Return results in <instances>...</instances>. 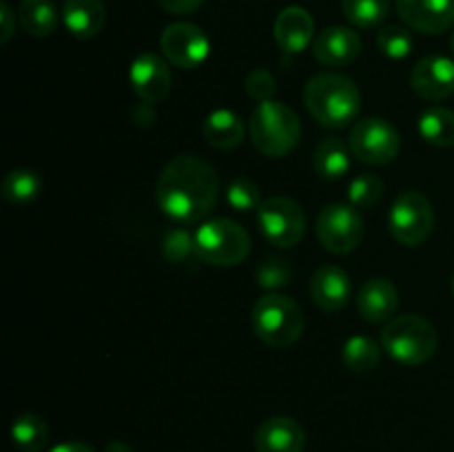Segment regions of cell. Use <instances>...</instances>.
<instances>
[{
    "mask_svg": "<svg viewBox=\"0 0 454 452\" xmlns=\"http://www.w3.org/2000/svg\"><path fill=\"white\" fill-rule=\"evenodd\" d=\"M220 195V177L211 162L200 155L182 153L168 160L158 177L155 199L164 215L180 224L202 222Z\"/></svg>",
    "mask_w": 454,
    "mask_h": 452,
    "instance_id": "1",
    "label": "cell"
},
{
    "mask_svg": "<svg viewBox=\"0 0 454 452\" xmlns=\"http://www.w3.org/2000/svg\"><path fill=\"white\" fill-rule=\"evenodd\" d=\"M304 105L322 127L344 129L357 118L362 109V93L348 75L324 71L306 82Z\"/></svg>",
    "mask_w": 454,
    "mask_h": 452,
    "instance_id": "2",
    "label": "cell"
},
{
    "mask_svg": "<svg viewBox=\"0 0 454 452\" xmlns=\"http://www.w3.org/2000/svg\"><path fill=\"white\" fill-rule=\"evenodd\" d=\"M248 136L262 155L284 158L300 142L301 124L295 111L284 102H260L248 120Z\"/></svg>",
    "mask_w": 454,
    "mask_h": 452,
    "instance_id": "3",
    "label": "cell"
},
{
    "mask_svg": "<svg viewBox=\"0 0 454 452\" xmlns=\"http://www.w3.org/2000/svg\"><path fill=\"white\" fill-rule=\"evenodd\" d=\"M251 326L257 339L270 348H288L304 332V313L291 297L269 292L253 306Z\"/></svg>",
    "mask_w": 454,
    "mask_h": 452,
    "instance_id": "4",
    "label": "cell"
},
{
    "mask_svg": "<svg viewBox=\"0 0 454 452\" xmlns=\"http://www.w3.org/2000/svg\"><path fill=\"white\" fill-rule=\"evenodd\" d=\"M437 331L419 315H397L381 331V348L403 366H421L434 355Z\"/></svg>",
    "mask_w": 454,
    "mask_h": 452,
    "instance_id": "5",
    "label": "cell"
},
{
    "mask_svg": "<svg viewBox=\"0 0 454 452\" xmlns=\"http://www.w3.org/2000/svg\"><path fill=\"white\" fill-rule=\"evenodd\" d=\"M251 253L247 229L229 217H213L195 230V257L204 264L238 266Z\"/></svg>",
    "mask_w": 454,
    "mask_h": 452,
    "instance_id": "6",
    "label": "cell"
},
{
    "mask_svg": "<svg viewBox=\"0 0 454 452\" xmlns=\"http://www.w3.org/2000/svg\"><path fill=\"white\" fill-rule=\"evenodd\" d=\"M434 226V211L430 199L419 191H403L388 213L390 235L403 246H419L430 238Z\"/></svg>",
    "mask_w": 454,
    "mask_h": 452,
    "instance_id": "7",
    "label": "cell"
},
{
    "mask_svg": "<svg viewBox=\"0 0 454 452\" xmlns=\"http://www.w3.org/2000/svg\"><path fill=\"white\" fill-rule=\"evenodd\" d=\"M257 224L269 244L279 248H293L306 233V217L300 204L284 195L266 198L257 208Z\"/></svg>",
    "mask_w": 454,
    "mask_h": 452,
    "instance_id": "8",
    "label": "cell"
},
{
    "mask_svg": "<svg viewBox=\"0 0 454 452\" xmlns=\"http://www.w3.org/2000/svg\"><path fill=\"white\" fill-rule=\"evenodd\" d=\"M350 153L364 164L384 167L399 155L402 137L399 131L384 118H364L350 129Z\"/></svg>",
    "mask_w": 454,
    "mask_h": 452,
    "instance_id": "9",
    "label": "cell"
},
{
    "mask_svg": "<svg viewBox=\"0 0 454 452\" xmlns=\"http://www.w3.org/2000/svg\"><path fill=\"white\" fill-rule=\"evenodd\" d=\"M317 238L326 251L346 255L362 244V215L350 204H328L317 215Z\"/></svg>",
    "mask_w": 454,
    "mask_h": 452,
    "instance_id": "10",
    "label": "cell"
},
{
    "mask_svg": "<svg viewBox=\"0 0 454 452\" xmlns=\"http://www.w3.org/2000/svg\"><path fill=\"white\" fill-rule=\"evenodd\" d=\"M160 51L168 65L180 69H198L208 60L211 40L202 27L193 22H173L160 35Z\"/></svg>",
    "mask_w": 454,
    "mask_h": 452,
    "instance_id": "11",
    "label": "cell"
},
{
    "mask_svg": "<svg viewBox=\"0 0 454 452\" xmlns=\"http://www.w3.org/2000/svg\"><path fill=\"white\" fill-rule=\"evenodd\" d=\"M129 82H131L133 91L140 97L145 105H158V102L167 100L171 93V69L164 58L158 53L145 51L131 62L129 69Z\"/></svg>",
    "mask_w": 454,
    "mask_h": 452,
    "instance_id": "12",
    "label": "cell"
},
{
    "mask_svg": "<svg viewBox=\"0 0 454 452\" xmlns=\"http://www.w3.org/2000/svg\"><path fill=\"white\" fill-rule=\"evenodd\" d=\"M403 25L419 34H443L454 22V0H395Z\"/></svg>",
    "mask_w": 454,
    "mask_h": 452,
    "instance_id": "13",
    "label": "cell"
},
{
    "mask_svg": "<svg viewBox=\"0 0 454 452\" xmlns=\"http://www.w3.org/2000/svg\"><path fill=\"white\" fill-rule=\"evenodd\" d=\"M411 87L430 102L446 100L454 93V60L446 56H426L412 66Z\"/></svg>",
    "mask_w": 454,
    "mask_h": 452,
    "instance_id": "14",
    "label": "cell"
},
{
    "mask_svg": "<svg viewBox=\"0 0 454 452\" xmlns=\"http://www.w3.org/2000/svg\"><path fill=\"white\" fill-rule=\"evenodd\" d=\"M362 53V38L355 29L331 25L319 31L313 40V56L324 66H348Z\"/></svg>",
    "mask_w": 454,
    "mask_h": 452,
    "instance_id": "15",
    "label": "cell"
},
{
    "mask_svg": "<svg viewBox=\"0 0 454 452\" xmlns=\"http://www.w3.org/2000/svg\"><path fill=\"white\" fill-rule=\"evenodd\" d=\"M310 297H313V304L326 313L341 310L353 297L350 275L335 264L319 266L310 277Z\"/></svg>",
    "mask_w": 454,
    "mask_h": 452,
    "instance_id": "16",
    "label": "cell"
},
{
    "mask_svg": "<svg viewBox=\"0 0 454 452\" xmlns=\"http://www.w3.org/2000/svg\"><path fill=\"white\" fill-rule=\"evenodd\" d=\"M275 40H278L279 49L284 53H301L309 49L315 40V20L309 13V9L300 7V4H291V7L282 9L275 18Z\"/></svg>",
    "mask_w": 454,
    "mask_h": 452,
    "instance_id": "17",
    "label": "cell"
},
{
    "mask_svg": "<svg viewBox=\"0 0 454 452\" xmlns=\"http://www.w3.org/2000/svg\"><path fill=\"white\" fill-rule=\"evenodd\" d=\"M399 308V292L390 279L372 277L357 292V310L368 323H386Z\"/></svg>",
    "mask_w": 454,
    "mask_h": 452,
    "instance_id": "18",
    "label": "cell"
},
{
    "mask_svg": "<svg viewBox=\"0 0 454 452\" xmlns=\"http://www.w3.org/2000/svg\"><path fill=\"white\" fill-rule=\"evenodd\" d=\"M304 428L291 417H270L262 421L255 433L257 452H304Z\"/></svg>",
    "mask_w": 454,
    "mask_h": 452,
    "instance_id": "19",
    "label": "cell"
},
{
    "mask_svg": "<svg viewBox=\"0 0 454 452\" xmlns=\"http://www.w3.org/2000/svg\"><path fill=\"white\" fill-rule=\"evenodd\" d=\"M62 22L67 31L80 40L96 38L106 22V9L102 0H65Z\"/></svg>",
    "mask_w": 454,
    "mask_h": 452,
    "instance_id": "20",
    "label": "cell"
},
{
    "mask_svg": "<svg viewBox=\"0 0 454 452\" xmlns=\"http://www.w3.org/2000/svg\"><path fill=\"white\" fill-rule=\"evenodd\" d=\"M204 137L215 149H235L247 137V124L235 111L231 109H215L204 120Z\"/></svg>",
    "mask_w": 454,
    "mask_h": 452,
    "instance_id": "21",
    "label": "cell"
},
{
    "mask_svg": "<svg viewBox=\"0 0 454 452\" xmlns=\"http://www.w3.org/2000/svg\"><path fill=\"white\" fill-rule=\"evenodd\" d=\"M350 146H346L340 137H324L313 155V168L317 175L326 180H337L350 171Z\"/></svg>",
    "mask_w": 454,
    "mask_h": 452,
    "instance_id": "22",
    "label": "cell"
},
{
    "mask_svg": "<svg viewBox=\"0 0 454 452\" xmlns=\"http://www.w3.org/2000/svg\"><path fill=\"white\" fill-rule=\"evenodd\" d=\"M18 20L31 38H47L58 27V9L53 0H20Z\"/></svg>",
    "mask_w": 454,
    "mask_h": 452,
    "instance_id": "23",
    "label": "cell"
},
{
    "mask_svg": "<svg viewBox=\"0 0 454 452\" xmlns=\"http://www.w3.org/2000/svg\"><path fill=\"white\" fill-rule=\"evenodd\" d=\"M40 191H43V182H40L38 173L31 168H12L0 184V193L13 207L31 204L38 198Z\"/></svg>",
    "mask_w": 454,
    "mask_h": 452,
    "instance_id": "24",
    "label": "cell"
},
{
    "mask_svg": "<svg viewBox=\"0 0 454 452\" xmlns=\"http://www.w3.org/2000/svg\"><path fill=\"white\" fill-rule=\"evenodd\" d=\"M419 133L428 144L454 146V111L446 106H430L419 115Z\"/></svg>",
    "mask_w": 454,
    "mask_h": 452,
    "instance_id": "25",
    "label": "cell"
},
{
    "mask_svg": "<svg viewBox=\"0 0 454 452\" xmlns=\"http://www.w3.org/2000/svg\"><path fill=\"white\" fill-rule=\"evenodd\" d=\"M12 439L22 452H43L49 443L47 421L34 412H25L13 419Z\"/></svg>",
    "mask_w": 454,
    "mask_h": 452,
    "instance_id": "26",
    "label": "cell"
},
{
    "mask_svg": "<svg viewBox=\"0 0 454 452\" xmlns=\"http://www.w3.org/2000/svg\"><path fill=\"white\" fill-rule=\"evenodd\" d=\"M381 348L372 337L355 335L341 348V362L353 372H371L380 366Z\"/></svg>",
    "mask_w": 454,
    "mask_h": 452,
    "instance_id": "27",
    "label": "cell"
},
{
    "mask_svg": "<svg viewBox=\"0 0 454 452\" xmlns=\"http://www.w3.org/2000/svg\"><path fill=\"white\" fill-rule=\"evenodd\" d=\"M393 0H341V12L346 20L359 29H372L384 25L390 13Z\"/></svg>",
    "mask_w": 454,
    "mask_h": 452,
    "instance_id": "28",
    "label": "cell"
},
{
    "mask_svg": "<svg viewBox=\"0 0 454 452\" xmlns=\"http://www.w3.org/2000/svg\"><path fill=\"white\" fill-rule=\"evenodd\" d=\"M384 198V182L375 173L355 175L348 184V204L355 208H371Z\"/></svg>",
    "mask_w": 454,
    "mask_h": 452,
    "instance_id": "29",
    "label": "cell"
},
{
    "mask_svg": "<svg viewBox=\"0 0 454 452\" xmlns=\"http://www.w3.org/2000/svg\"><path fill=\"white\" fill-rule=\"evenodd\" d=\"M377 47L390 60H403L412 51V35L408 27L386 25L377 34Z\"/></svg>",
    "mask_w": 454,
    "mask_h": 452,
    "instance_id": "30",
    "label": "cell"
},
{
    "mask_svg": "<svg viewBox=\"0 0 454 452\" xmlns=\"http://www.w3.org/2000/svg\"><path fill=\"white\" fill-rule=\"evenodd\" d=\"M226 202H229L235 211L248 213L257 211L264 199H262V191L255 182L248 180V177H238V180L231 182L229 189H226Z\"/></svg>",
    "mask_w": 454,
    "mask_h": 452,
    "instance_id": "31",
    "label": "cell"
},
{
    "mask_svg": "<svg viewBox=\"0 0 454 452\" xmlns=\"http://www.w3.org/2000/svg\"><path fill=\"white\" fill-rule=\"evenodd\" d=\"M162 255L164 260L171 261V264H180L186 257L195 255V233L186 229H171L164 235L162 242Z\"/></svg>",
    "mask_w": 454,
    "mask_h": 452,
    "instance_id": "32",
    "label": "cell"
},
{
    "mask_svg": "<svg viewBox=\"0 0 454 452\" xmlns=\"http://www.w3.org/2000/svg\"><path fill=\"white\" fill-rule=\"evenodd\" d=\"M291 266L282 257H269L257 266L255 279L262 288L266 291H278V288L286 286L291 282Z\"/></svg>",
    "mask_w": 454,
    "mask_h": 452,
    "instance_id": "33",
    "label": "cell"
},
{
    "mask_svg": "<svg viewBox=\"0 0 454 452\" xmlns=\"http://www.w3.org/2000/svg\"><path fill=\"white\" fill-rule=\"evenodd\" d=\"M275 89H278V82H275L273 74L269 69H253L247 75V93L257 105L273 100Z\"/></svg>",
    "mask_w": 454,
    "mask_h": 452,
    "instance_id": "34",
    "label": "cell"
},
{
    "mask_svg": "<svg viewBox=\"0 0 454 452\" xmlns=\"http://www.w3.org/2000/svg\"><path fill=\"white\" fill-rule=\"evenodd\" d=\"M204 0H158L160 7L167 13L173 16H186V13H193L202 7Z\"/></svg>",
    "mask_w": 454,
    "mask_h": 452,
    "instance_id": "35",
    "label": "cell"
},
{
    "mask_svg": "<svg viewBox=\"0 0 454 452\" xmlns=\"http://www.w3.org/2000/svg\"><path fill=\"white\" fill-rule=\"evenodd\" d=\"M16 20L18 16L12 12L9 3H0V43L7 44L12 40L13 31H16Z\"/></svg>",
    "mask_w": 454,
    "mask_h": 452,
    "instance_id": "36",
    "label": "cell"
},
{
    "mask_svg": "<svg viewBox=\"0 0 454 452\" xmlns=\"http://www.w3.org/2000/svg\"><path fill=\"white\" fill-rule=\"evenodd\" d=\"M49 452H96V450H93L89 443H82V441H62V443H56Z\"/></svg>",
    "mask_w": 454,
    "mask_h": 452,
    "instance_id": "37",
    "label": "cell"
},
{
    "mask_svg": "<svg viewBox=\"0 0 454 452\" xmlns=\"http://www.w3.org/2000/svg\"><path fill=\"white\" fill-rule=\"evenodd\" d=\"M105 452H133V450H131V446H129V443H124V441H111L109 446L105 448Z\"/></svg>",
    "mask_w": 454,
    "mask_h": 452,
    "instance_id": "38",
    "label": "cell"
},
{
    "mask_svg": "<svg viewBox=\"0 0 454 452\" xmlns=\"http://www.w3.org/2000/svg\"><path fill=\"white\" fill-rule=\"evenodd\" d=\"M450 47H452V53H454V31H452V38H450Z\"/></svg>",
    "mask_w": 454,
    "mask_h": 452,
    "instance_id": "39",
    "label": "cell"
},
{
    "mask_svg": "<svg viewBox=\"0 0 454 452\" xmlns=\"http://www.w3.org/2000/svg\"><path fill=\"white\" fill-rule=\"evenodd\" d=\"M452 292H454V279H452Z\"/></svg>",
    "mask_w": 454,
    "mask_h": 452,
    "instance_id": "40",
    "label": "cell"
}]
</instances>
